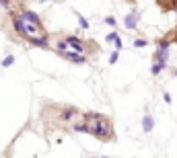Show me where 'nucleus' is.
Masks as SVG:
<instances>
[{"label":"nucleus","mask_w":177,"mask_h":158,"mask_svg":"<svg viewBox=\"0 0 177 158\" xmlns=\"http://www.w3.org/2000/svg\"><path fill=\"white\" fill-rule=\"evenodd\" d=\"M175 76H177V72H175Z\"/></svg>","instance_id":"obj_2"},{"label":"nucleus","mask_w":177,"mask_h":158,"mask_svg":"<svg viewBox=\"0 0 177 158\" xmlns=\"http://www.w3.org/2000/svg\"><path fill=\"white\" fill-rule=\"evenodd\" d=\"M144 129H146V131L152 129V117H144Z\"/></svg>","instance_id":"obj_1"}]
</instances>
